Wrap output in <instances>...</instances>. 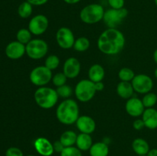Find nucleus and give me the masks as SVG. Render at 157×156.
Wrapping results in <instances>:
<instances>
[{"instance_id": "nucleus-1", "label": "nucleus", "mask_w": 157, "mask_h": 156, "mask_svg": "<svg viewBox=\"0 0 157 156\" xmlns=\"http://www.w3.org/2000/svg\"><path fill=\"white\" fill-rule=\"evenodd\" d=\"M126 40L124 34L117 28L104 31L98 40V47L107 55H116L124 49Z\"/></svg>"}, {"instance_id": "nucleus-2", "label": "nucleus", "mask_w": 157, "mask_h": 156, "mask_svg": "<svg viewBox=\"0 0 157 156\" xmlns=\"http://www.w3.org/2000/svg\"><path fill=\"white\" fill-rule=\"evenodd\" d=\"M79 106L72 99H65L58 105L56 110V117L64 125H72L76 123L79 118Z\"/></svg>"}, {"instance_id": "nucleus-3", "label": "nucleus", "mask_w": 157, "mask_h": 156, "mask_svg": "<svg viewBox=\"0 0 157 156\" xmlns=\"http://www.w3.org/2000/svg\"><path fill=\"white\" fill-rule=\"evenodd\" d=\"M34 98L38 106L44 110H49L56 105L59 96L56 90L44 86L37 89L34 94Z\"/></svg>"}, {"instance_id": "nucleus-4", "label": "nucleus", "mask_w": 157, "mask_h": 156, "mask_svg": "<svg viewBox=\"0 0 157 156\" xmlns=\"http://www.w3.org/2000/svg\"><path fill=\"white\" fill-rule=\"evenodd\" d=\"M104 7L101 5L93 3L86 6L80 12V18L84 23L93 24L103 20L104 15Z\"/></svg>"}, {"instance_id": "nucleus-5", "label": "nucleus", "mask_w": 157, "mask_h": 156, "mask_svg": "<svg viewBox=\"0 0 157 156\" xmlns=\"http://www.w3.org/2000/svg\"><path fill=\"white\" fill-rule=\"evenodd\" d=\"M95 84L90 80H81L75 88V94L77 99L82 102L91 100L96 94Z\"/></svg>"}, {"instance_id": "nucleus-6", "label": "nucleus", "mask_w": 157, "mask_h": 156, "mask_svg": "<svg viewBox=\"0 0 157 156\" xmlns=\"http://www.w3.org/2000/svg\"><path fill=\"white\" fill-rule=\"evenodd\" d=\"M26 54L32 60H40L48 52V44L39 38L32 39L25 45Z\"/></svg>"}, {"instance_id": "nucleus-7", "label": "nucleus", "mask_w": 157, "mask_h": 156, "mask_svg": "<svg viewBox=\"0 0 157 156\" xmlns=\"http://www.w3.org/2000/svg\"><path fill=\"white\" fill-rule=\"evenodd\" d=\"M52 72L45 66H38L31 71L29 79L32 84L38 87H44L52 80Z\"/></svg>"}, {"instance_id": "nucleus-8", "label": "nucleus", "mask_w": 157, "mask_h": 156, "mask_svg": "<svg viewBox=\"0 0 157 156\" xmlns=\"http://www.w3.org/2000/svg\"><path fill=\"white\" fill-rule=\"evenodd\" d=\"M127 15L128 11L126 8L124 7L120 9H113L110 8L108 10L105 11L103 20L108 28H117Z\"/></svg>"}, {"instance_id": "nucleus-9", "label": "nucleus", "mask_w": 157, "mask_h": 156, "mask_svg": "<svg viewBox=\"0 0 157 156\" xmlns=\"http://www.w3.org/2000/svg\"><path fill=\"white\" fill-rule=\"evenodd\" d=\"M131 84L134 91L140 94L150 93L153 88V79L150 76L144 73L135 75Z\"/></svg>"}, {"instance_id": "nucleus-10", "label": "nucleus", "mask_w": 157, "mask_h": 156, "mask_svg": "<svg viewBox=\"0 0 157 156\" xmlns=\"http://www.w3.org/2000/svg\"><path fill=\"white\" fill-rule=\"evenodd\" d=\"M56 41L61 48L67 50L73 47L75 38L73 32L69 28L61 27L56 33Z\"/></svg>"}, {"instance_id": "nucleus-11", "label": "nucleus", "mask_w": 157, "mask_h": 156, "mask_svg": "<svg viewBox=\"0 0 157 156\" xmlns=\"http://www.w3.org/2000/svg\"><path fill=\"white\" fill-rule=\"evenodd\" d=\"M48 18L44 15H37L31 18L29 23V30L34 35H41L48 28Z\"/></svg>"}, {"instance_id": "nucleus-12", "label": "nucleus", "mask_w": 157, "mask_h": 156, "mask_svg": "<svg viewBox=\"0 0 157 156\" xmlns=\"http://www.w3.org/2000/svg\"><path fill=\"white\" fill-rule=\"evenodd\" d=\"M81 63L76 58L71 57L64 63L63 73L68 79H75L81 72Z\"/></svg>"}, {"instance_id": "nucleus-13", "label": "nucleus", "mask_w": 157, "mask_h": 156, "mask_svg": "<svg viewBox=\"0 0 157 156\" xmlns=\"http://www.w3.org/2000/svg\"><path fill=\"white\" fill-rule=\"evenodd\" d=\"M145 109L142 99L137 97L130 98L127 99L125 104L126 112L132 117H139L142 116Z\"/></svg>"}, {"instance_id": "nucleus-14", "label": "nucleus", "mask_w": 157, "mask_h": 156, "mask_svg": "<svg viewBox=\"0 0 157 156\" xmlns=\"http://www.w3.org/2000/svg\"><path fill=\"white\" fill-rule=\"evenodd\" d=\"M6 54L9 58L12 60H18L22 58L26 54L25 45L19 41H15L9 43L6 47Z\"/></svg>"}, {"instance_id": "nucleus-15", "label": "nucleus", "mask_w": 157, "mask_h": 156, "mask_svg": "<svg viewBox=\"0 0 157 156\" xmlns=\"http://www.w3.org/2000/svg\"><path fill=\"white\" fill-rule=\"evenodd\" d=\"M34 147L37 152L41 156H52L55 152L53 143L44 137H39L35 139Z\"/></svg>"}, {"instance_id": "nucleus-16", "label": "nucleus", "mask_w": 157, "mask_h": 156, "mask_svg": "<svg viewBox=\"0 0 157 156\" xmlns=\"http://www.w3.org/2000/svg\"><path fill=\"white\" fill-rule=\"evenodd\" d=\"M76 126L81 133L92 134L96 128V122L94 119L89 116H81L76 122Z\"/></svg>"}, {"instance_id": "nucleus-17", "label": "nucleus", "mask_w": 157, "mask_h": 156, "mask_svg": "<svg viewBox=\"0 0 157 156\" xmlns=\"http://www.w3.org/2000/svg\"><path fill=\"white\" fill-rule=\"evenodd\" d=\"M142 119L147 128L152 130L157 128V110L153 107L145 109L142 115Z\"/></svg>"}, {"instance_id": "nucleus-18", "label": "nucleus", "mask_w": 157, "mask_h": 156, "mask_svg": "<svg viewBox=\"0 0 157 156\" xmlns=\"http://www.w3.org/2000/svg\"><path fill=\"white\" fill-rule=\"evenodd\" d=\"M117 93L118 96L122 99H129L133 96L134 89L130 82L121 81L117 86Z\"/></svg>"}, {"instance_id": "nucleus-19", "label": "nucleus", "mask_w": 157, "mask_h": 156, "mask_svg": "<svg viewBox=\"0 0 157 156\" xmlns=\"http://www.w3.org/2000/svg\"><path fill=\"white\" fill-rule=\"evenodd\" d=\"M105 76V70L101 64H93L89 68L88 78L94 83L101 82Z\"/></svg>"}, {"instance_id": "nucleus-20", "label": "nucleus", "mask_w": 157, "mask_h": 156, "mask_svg": "<svg viewBox=\"0 0 157 156\" xmlns=\"http://www.w3.org/2000/svg\"><path fill=\"white\" fill-rule=\"evenodd\" d=\"M132 148L137 155H147L150 149L148 142L142 138H137L133 141Z\"/></svg>"}, {"instance_id": "nucleus-21", "label": "nucleus", "mask_w": 157, "mask_h": 156, "mask_svg": "<svg viewBox=\"0 0 157 156\" xmlns=\"http://www.w3.org/2000/svg\"><path fill=\"white\" fill-rule=\"evenodd\" d=\"M92 145H93V140L90 134L81 132L78 135L76 145L81 151H89Z\"/></svg>"}, {"instance_id": "nucleus-22", "label": "nucleus", "mask_w": 157, "mask_h": 156, "mask_svg": "<svg viewBox=\"0 0 157 156\" xmlns=\"http://www.w3.org/2000/svg\"><path fill=\"white\" fill-rule=\"evenodd\" d=\"M89 152L90 156H108L110 149L105 142H98L92 145Z\"/></svg>"}, {"instance_id": "nucleus-23", "label": "nucleus", "mask_w": 157, "mask_h": 156, "mask_svg": "<svg viewBox=\"0 0 157 156\" xmlns=\"http://www.w3.org/2000/svg\"><path fill=\"white\" fill-rule=\"evenodd\" d=\"M78 135L72 130H67L61 134L59 140L64 145V147L74 146L76 144Z\"/></svg>"}, {"instance_id": "nucleus-24", "label": "nucleus", "mask_w": 157, "mask_h": 156, "mask_svg": "<svg viewBox=\"0 0 157 156\" xmlns=\"http://www.w3.org/2000/svg\"><path fill=\"white\" fill-rule=\"evenodd\" d=\"M90 45V42L88 38L86 37H80L78 39L75 40L73 47L76 51L84 52L88 50Z\"/></svg>"}, {"instance_id": "nucleus-25", "label": "nucleus", "mask_w": 157, "mask_h": 156, "mask_svg": "<svg viewBox=\"0 0 157 156\" xmlns=\"http://www.w3.org/2000/svg\"><path fill=\"white\" fill-rule=\"evenodd\" d=\"M32 11H33L32 5L28 1L23 2L18 8V14L21 18H29L32 15Z\"/></svg>"}, {"instance_id": "nucleus-26", "label": "nucleus", "mask_w": 157, "mask_h": 156, "mask_svg": "<svg viewBox=\"0 0 157 156\" xmlns=\"http://www.w3.org/2000/svg\"><path fill=\"white\" fill-rule=\"evenodd\" d=\"M32 35L30 31L27 28H21L18 31L16 34L17 41L21 44H26L32 40Z\"/></svg>"}, {"instance_id": "nucleus-27", "label": "nucleus", "mask_w": 157, "mask_h": 156, "mask_svg": "<svg viewBox=\"0 0 157 156\" xmlns=\"http://www.w3.org/2000/svg\"><path fill=\"white\" fill-rule=\"evenodd\" d=\"M118 76H119L121 81L130 82L134 78L135 73L132 69L129 68V67H123L120 70L119 73H118Z\"/></svg>"}, {"instance_id": "nucleus-28", "label": "nucleus", "mask_w": 157, "mask_h": 156, "mask_svg": "<svg viewBox=\"0 0 157 156\" xmlns=\"http://www.w3.org/2000/svg\"><path fill=\"white\" fill-rule=\"evenodd\" d=\"M142 102L146 109L153 108L157 103V94L151 92L146 93L143 97Z\"/></svg>"}, {"instance_id": "nucleus-29", "label": "nucleus", "mask_w": 157, "mask_h": 156, "mask_svg": "<svg viewBox=\"0 0 157 156\" xmlns=\"http://www.w3.org/2000/svg\"><path fill=\"white\" fill-rule=\"evenodd\" d=\"M60 65V59L57 55L51 54L44 61V66L51 70H55Z\"/></svg>"}, {"instance_id": "nucleus-30", "label": "nucleus", "mask_w": 157, "mask_h": 156, "mask_svg": "<svg viewBox=\"0 0 157 156\" xmlns=\"http://www.w3.org/2000/svg\"><path fill=\"white\" fill-rule=\"evenodd\" d=\"M57 93H58V96L64 99H69L73 93V90L70 86L64 84V85L61 86L57 88L56 90Z\"/></svg>"}, {"instance_id": "nucleus-31", "label": "nucleus", "mask_w": 157, "mask_h": 156, "mask_svg": "<svg viewBox=\"0 0 157 156\" xmlns=\"http://www.w3.org/2000/svg\"><path fill=\"white\" fill-rule=\"evenodd\" d=\"M67 77L65 76L64 73H57L52 76V82L53 84L57 87H61V86L66 84Z\"/></svg>"}, {"instance_id": "nucleus-32", "label": "nucleus", "mask_w": 157, "mask_h": 156, "mask_svg": "<svg viewBox=\"0 0 157 156\" xmlns=\"http://www.w3.org/2000/svg\"><path fill=\"white\" fill-rule=\"evenodd\" d=\"M61 156H82V153L78 147H65L61 151Z\"/></svg>"}, {"instance_id": "nucleus-33", "label": "nucleus", "mask_w": 157, "mask_h": 156, "mask_svg": "<svg viewBox=\"0 0 157 156\" xmlns=\"http://www.w3.org/2000/svg\"><path fill=\"white\" fill-rule=\"evenodd\" d=\"M6 156H24L22 151L17 147H10L6 151Z\"/></svg>"}, {"instance_id": "nucleus-34", "label": "nucleus", "mask_w": 157, "mask_h": 156, "mask_svg": "<svg viewBox=\"0 0 157 156\" xmlns=\"http://www.w3.org/2000/svg\"><path fill=\"white\" fill-rule=\"evenodd\" d=\"M111 9H120L124 7L125 0H107Z\"/></svg>"}, {"instance_id": "nucleus-35", "label": "nucleus", "mask_w": 157, "mask_h": 156, "mask_svg": "<svg viewBox=\"0 0 157 156\" xmlns=\"http://www.w3.org/2000/svg\"><path fill=\"white\" fill-rule=\"evenodd\" d=\"M53 148H54V151L57 153H60L61 154V151L64 150V148L65 147L64 146L62 143L61 142V141L58 140V141H55V142L53 143Z\"/></svg>"}, {"instance_id": "nucleus-36", "label": "nucleus", "mask_w": 157, "mask_h": 156, "mask_svg": "<svg viewBox=\"0 0 157 156\" xmlns=\"http://www.w3.org/2000/svg\"><path fill=\"white\" fill-rule=\"evenodd\" d=\"M133 126L136 130H142L145 127V124L142 119H137L133 122Z\"/></svg>"}, {"instance_id": "nucleus-37", "label": "nucleus", "mask_w": 157, "mask_h": 156, "mask_svg": "<svg viewBox=\"0 0 157 156\" xmlns=\"http://www.w3.org/2000/svg\"><path fill=\"white\" fill-rule=\"evenodd\" d=\"M27 1L29 2L30 4H32V6H40L46 4V3L48 2V0H27Z\"/></svg>"}, {"instance_id": "nucleus-38", "label": "nucleus", "mask_w": 157, "mask_h": 156, "mask_svg": "<svg viewBox=\"0 0 157 156\" xmlns=\"http://www.w3.org/2000/svg\"><path fill=\"white\" fill-rule=\"evenodd\" d=\"M95 84V87H96L97 92L98 91H102L104 88V84H103L102 81L101 82H98V83H94Z\"/></svg>"}, {"instance_id": "nucleus-39", "label": "nucleus", "mask_w": 157, "mask_h": 156, "mask_svg": "<svg viewBox=\"0 0 157 156\" xmlns=\"http://www.w3.org/2000/svg\"><path fill=\"white\" fill-rule=\"evenodd\" d=\"M147 156H157V148L150 149L149 152L147 153Z\"/></svg>"}, {"instance_id": "nucleus-40", "label": "nucleus", "mask_w": 157, "mask_h": 156, "mask_svg": "<svg viewBox=\"0 0 157 156\" xmlns=\"http://www.w3.org/2000/svg\"><path fill=\"white\" fill-rule=\"evenodd\" d=\"M81 0H64V2H66L67 4L69 5H74V4H77V3L80 2Z\"/></svg>"}, {"instance_id": "nucleus-41", "label": "nucleus", "mask_w": 157, "mask_h": 156, "mask_svg": "<svg viewBox=\"0 0 157 156\" xmlns=\"http://www.w3.org/2000/svg\"><path fill=\"white\" fill-rule=\"evenodd\" d=\"M153 60H154L155 63L157 64V49H156L153 53Z\"/></svg>"}, {"instance_id": "nucleus-42", "label": "nucleus", "mask_w": 157, "mask_h": 156, "mask_svg": "<svg viewBox=\"0 0 157 156\" xmlns=\"http://www.w3.org/2000/svg\"><path fill=\"white\" fill-rule=\"evenodd\" d=\"M154 75H155V77H156L157 79V67H156V70H155V71H154Z\"/></svg>"}, {"instance_id": "nucleus-43", "label": "nucleus", "mask_w": 157, "mask_h": 156, "mask_svg": "<svg viewBox=\"0 0 157 156\" xmlns=\"http://www.w3.org/2000/svg\"><path fill=\"white\" fill-rule=\"evenodd\" d=\"M154 2H155V4H156V6H157V0H154Z\"/></svg>"}, {"instance_id": "nucleus-44", "label": "nucleus", "mask_w": 157, "mask_h": 156, "mask_svg": "<svg viewBox=\"0 0 157 156\" xmlns=\"http://www.w3.org/2000/svg\"><path fill=\"white\" fill-rule=\"evenodd\" d=\"M27 156H36V155H34V154H29V155H27Z\"/></svg>"}, {"instance_id": "nucleus-45", "label": "nucleus", "mask_w": 157, "mask_h": 156, "mask_svg": "<svg viewBox=\"0 0 157 156\" xmlns=\"http://www.w3.org/2000/svg\"><path fill=\"white\" fill-rule=\"evenodd\" d=\"M137 156H147V155H137Z\"/></svg>"}]
</instances>
